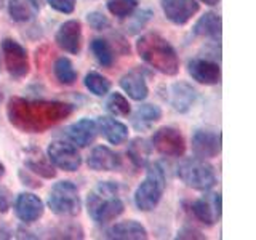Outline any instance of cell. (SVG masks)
Here are the masks:
<instances>
[{"mask_svg": "<svg viewBox=\"0 0 256 240\" xmlns=\"http://www.w3.org/2000/svg\"><path fill=\"white\" fill-rule=\"evenodd\" d=\"M98 134L96 122L92 118H80L77 122L70 124L64 130V136L74 144L76 148H86L94 141Z\"/></svg>", "mask_w": 256, "mask_h": 240, "instance_id": "obj_17", "label": "cell"}, {"mask_svg": "<svg viewBox=\"0 0 256 240\" xmlns=\"http://www.w3.org/2000/svg\"><path fill=\"white\" fill-rule=\"evenodd\" d=\"M152 148L165 157H182L186 152V141L180 130L162 126L152 136Z\"/></svg>", "mask_w": 256, "mask_h": 240, "instance_id": "obj_9", "label": "cell"}, {"mask_svg": "<svg viewBox=\"0 0 256 240\" xmlns=\"http://www.w3.org/2000/svg\"><path fill=\"white\" fill-rule=\"evenodd\" d=\"M178 178L186 184L188 188L196 190H210L216 184V174L213 166L205 158L192 157L186 158L178 165Z\"/></svg>", "mask_w": 256, "mask_h": 240, "instance_id": "obj_5", "label": "cell"}, {"mask_svg": "<svg viewBox=\"0 0 256 240\" xmlns=\"http://www.w3.org/2000/svg\"><path fill=\"white\" fill-rule=\"evenodd\" d=\"M122 90L130 96L134 101H144L149 94V86L146 78H144L142 72L140 69H134L126 72L125 76H122V78L118 80Z\"/></svg>", "mask_w": 256, "mask_h": 240, "instance_id": "obj_20", "label": "cell"}, {"mask_svg": "<svg viewBox=\"0 0 256 240\" xmlns=\"http://www.w3.org/2000/svg\"><path fill=\"white\" fill-rule=\"evenodd\" d=\"M4 4H5V0H0V8L4 6Z\"/></svg>", "mask_w": 256, "mask_h": 240, "instance_id": "obj_40", "label": "cell"}, {"mask_svg": "<svg viewBox=\"0 0 256 240\" xmlns=\"http://www.w3.org/2000/svg\"><path fill=\"white\" fill-rule=\"evenodd\" d=\"M2 98H4V94H2V92H0V101H2Z\"/></svg>", "mask_w": 256, "mask_h": 240, "instance_id": "obj_41", "label": "cell"}, {"mask_svg": "<svg viewBox=\"0 0 256 240\" xmlns=\"http://www.w3.org/2000/svg\"><path fill=\"white\" fill-rule=\"evenodd\" d=\"M196 100H197V90L188 82H176L168 88L166 101L180 114L189 112L192 106H194Z\"/></svg>", "mask_w": 256, "mask_h": 240, "instance_id": "obj_16", "label": "cell"}, {"mask_svg": "<svg viewBox=\"0 0 256 240\" xmlns=\"http://www.w3.org/2000/svg\"><path fill=\"white\" fill-rule=\"evenodd\" d=\"M8 196H5V190L0 189V212L5 213L8 210Z\"/></svg>", "mask_w": 256, "mask_h": 240, "instance_id": "obj_37", "label": "cell"}, {"mask_svg": "<svg viewBox=\"0 0 256 240\" xmlns=\"http://www.w3.org/2000/svg\"><path fill=\"white\" fill-rule=\"evenodd\" d=\"M90 218L98 224H108L124 213L125 205L118 197V186L112 181H101L86 198Z\"/></svg>", "mask_w": 256, "mask_h": 240, "instance_id": "obj_3", "label": "cell"}, {"mask_svg": "<svg viewBox=\"0 0 256 240\" xmlns=\"http://www.w3.org/2000/svg\"><path fill=\"white\" fill-rule=\"evenodd\" d=\"M86 21L88 24L96 29V30H104V29H108L110 28V21L108 20V16H104L102 13L100 12H92V13H88L86 14Z\"/></svg>", "mask_w": 256, "mask_h": 240, "instance_id": "obj_33", "label": "cell"}, {"mask_svg": "<svg viewBox=\"0 0 256 240\" xmlns=\"http://www.w3.org/2000/svg\"><path fill=\"white\" fill-rule=\"evenodd\" d=\"M136 52L140 58L154 70L164 76H176L180 72V58L173 45L157 32H148L138 38Z\"/></svg>", "mask_w": 256, "mask_h": 240, "instance_id": "obj_2", "label": "cell"}, {"mask_svg": "<svg viewBox=\"0 0 256 240\" xmlns=\"http://www.w3.org/2000/svg\"><path fill=\"white\" fill-rule=\"evenodd\" d=\"M4 174H5V165L0 162V180L4 178Z\"/></svg>", "mask_w": 256, "mask_h": 240, "instance_id": "obj_39", "label": "cell"}, {"mask_svg": "<svg viewBox=\"0 0 256 240\" xmlns=\"http://www.w3.org/2000/svg\"><path fill=\"white\" fill-rule=\"evenodd\" d=\"M160 6L165 18L176 26L188 24L200 10L197 0H160Z\"/></svg>", "mask_w": 256, "mask_h": 240, "instance_id": "obj_10", "label": "cell"}, {"mask_svg": "<svg viewBox=\"0 0 256 240\" xmlns=\"http://www.w3.org/2000/svg\"><path fill=\"white\" fill-rule=\"evenodd\" d=\"M108 10L112 16H117L120 20H126L128 16L138 10V2L136 0H109Z\"/></svg>", "mask_w": 256, "mask_h": 240, "instance_id": "obj_31", "label": "cell"}, {"mask_svg": "<svg viewBox=\"0 0 256 240\" xmlns=\"http://www.w3.org/2000/svg\"><path fill=\"white\" fill-rule=\"evenodd\" d=\"M76 0H48V5H50L53 10H56L58 13H64V14H70L76 10Z\"/></svg>", "mask_w": 256, "mask_h": 240, "instance_id": "obj_34", "label": "cell"}, {"mask_svg": "<svg viewBox=\"0 0 256 240\" xmlns=\"http://www.w3.org/2000/svg\"><path fill=\"white\" fill-rule=\"evenodd\" d=\"M74 108L62 101L26 100L13 96L6 104V117L21 133H44L68 118Z\"/></svg>", "mask_w": 256, "mask_h": 240, "instance_id": "obj_1", "label": "cell"}, {"mask_svg": "<svg viewBox=\"0 0 256 240\" xmlns=\"http://www.w3.org/2000/svg\"><path fill=\"white\" fill-rule=\"evenodd\" d=\"M86 165L93 172H117L122 166V158L108 146H96L88 156Z\"/></svg>", "mask_w": 256, "mask_h": 240, "instance_id": "obj_18", "label": "cell"}, {"mask_svg": "<svg viewBox=\"0 0 256 240\" xmlns=\"http://www.w3.org/2000/svg\"><path fill=\"white\" fill-rule=\"evenodd\" d=\"M188 72L202 85H218L221 82V68L218 62L206 58H192L188 62Z\"/></svg>", "mask_w": 256, "mask_h": 240, "instance_id": "obj_15", "label": "cell"}, {"mask_svg": "<svg viewBox=\"0 0 256 240\" xmlns=\"http://www.w3.org/2000/svg\"><path fill=\"white\" fill-rule=\"evenodd\" d=\"M2 53L5 60V68L13 78H22L29 74V56L28 50L20 42L13 38H4Z\"/></svg>", "mask_w": 256, "mask_h": 240, "instance_id": "obj_8", "label": "cell"}, {"mask_svg": "<svg viewBox=\"0 0 256 240\" xmlns=\"http://www.w3.org/2000/svg\"><path fill=\"white\" fill-rule=\"evenodd\" d=\"M48 206L58 216H76L80 213L82 202H80L78 189L72 181L56 182L48 196Z\"/></svg>", "mask_w": 256, "mask_h": 240, "instance_id": "obj_6", "label": "cell"}, {"mask_svg": "<svg viewBox=\"0 0 256 240\" xmlns=\"http://www.w3.org/2000/svg\"><path fill=\"white\" fill-rule=\"evenodd\" d=\"M106 237L116 240H144L148 238V230L141 222L128 220L120 221L112 228H109L106 232Z\"/></svg>", "mask_w": 256, "mask_h": 240, "instance_id": "obj_21", "label": "cell"}, {"mask_svg": "<svg viewBox=\"0 0 256 240\" xmlns=\"http://www.w3.org/2000/svg\"><path fill=\"white\" fill-rule=\"evenodd\" d=\"M192 214L205 226H214L221 218V194H205L190 204Z\"/></svg>", "mask_w": 256, "mask_h": 240, "instance_id": "obj_11", "label": "cell"}, {"mask_svg": "<svg viewBox=\"0 0 256 240\" xmlns=\"http://www.w3.org/2000/svg\"><path fill=\"white\" fill-rule=\"evenodd\" d=\"M126 154L130 157L134 166L142 168L146 166L149 162V156H150V144H148L146 140L142 138H136L130 144H128Z\"/></svg>", "mask_w": 256, "mask_h": 240, "instance_id": "obj_26", "label": "cell"}, {"mask_svg": "<svg viewBox=\"0 0 256 240\" xmlns=\"http://www.w3.org/2000/svg\"><path fill=\"white\" fill-rule=\"evenodd\" d=\"M14 213L26 224L38 221L45 213V205L38 196L32 192H21L14 200Z\"/></svg>", "mask_w": 256, "mask_h": 240, "instance_id": "obj_14", "label": "cell"}, {"mask_svg": "<svg viewBox=\"0 0 256 240\" xmlns=\"http://www.w3.org/2000/svg\"><path fill=\"white\" fill-rule=\"evenodd\" d=\"M46 157L48 160L60 170L64 172H77L80 165H82V157H80L77 148L72 142L66 141H52L48 144L46 149Z\"/></svg>", "mask_w": 256, "mask_h": 240, "instance_id": "obj_7", "label": "cell"}, {"mask_svg": "<svg viewBox=\"0 0 256 240\" xmlns=\"http://www.w3.org/2000/svg\"><path fill=\"white\" fill-rule=\"evenodd\" d=\"M166 188L165 172L160 164L154 162L148 166L144 181L134 192V205L140 212H152L160 204Z\"/></svg>", "mask_w": 256, "mask_h": 240, "instance_id": "obj_4", "label": "cell"}, {"mask_svg": "<svg viewBox=\"0 0 256 240\" xmlns=\"http://www.w3.org/2000/svg\"><path fill=\"white\" fill-rule=\"evenodd\" d=\"M222 138L220 132L197 130L192 134V150L198 158H213L221 154Z\"/></svg>", "mask_w": 256, "mask_h": 240, "instance_id": "obj_12", "label": "cell"}, {"mask_svg": "<svg viewBox=\"0 0 256 240\" xmlns=\"http://www.w3.org/2000/svg\"><path fill=\"white\" fill-rule=\"evenodd\" d=\"M24 165H26L28 172L34 173L37 176H42V178L52 180L56 176V170L53 164L45 157L40 149L36 148H29L26 150V157H24Z\"/></svg>", "mask_w": 256, "mask_h": 240, "instance_id": "obj_22", "label": "cell"}, {"mask_svg": "<svg viewBox=\"0 0 256 240\" xmlns=\"http://www.w3.org/2000/svg\"><path fill=\"white\" fill-rule=\"evenodd\" d=\"M54 42L61 50L70 54H78L82 50V24L77 20H69L62 22L56 30Z\"/></svg>", "mask_w": 256, "mask_h": 240, "instance_id": "obj_13", "label": "cell"}, {"mask_svg": "<svg viewBox=\"0 0 256 240\" xmlns=\"http://www.w3.org/2000/svg\"><path fill=\"white\" fill-rule=\"evenodd\" d=\"M84 82H85L86 90L93 93L94 96H106L110 92V82L104 76H101L100 72H94V70L88 72Z\"/></svg>", "mask_w": 256, "mask_h": 240, "instance_id": "obj_29", "label": "cell"}, {"mask_svg": "<svg viewBox=\"0 0 256 240\" xmlns=\"http://www.w3.org/2000/svg\"><path fill=\"white\" fill-rule=\"evenodd\" d=\"M202 4L208 5V6H214V5H218L220 4V0H200Z\"/></svg>", "mask_w": 256, "mask_h": 240, "instance_id": "obj_38", "label": "cell"}, {"mask_svg": "<svg viewBox=\"0 0 256 240\" xmlns=\"http://www.w3.org/2000/svg\"><path fill=\"white\" fill-rule=\"evenodd\" d=\"M92 53L94 54L96 61H98L101 66L104 68H110L114 64V48L112 45L104 38H93L92 40Z\"/></svg>", "mask_w": 256, "mask_h": 240, "instance_id": "obj_28", "label": "cell"}, {"mask_svg": "<svg viewBox=\"0 0 256 240\" xmlns=\"http://www.w3.org/2000/svg\"><path fill=\"white\" fill-rule=\"evenodd\" d=\"M162 118V109L156 104H141V106L133 112L132 125L136 132H149L154 124Z\"/></svg>", "mask_w": 256, "mask_h": 240, "instance_id": "obj_23", "label": "cell"}, {"mask_svg": "<svg viewBox=\"0 0 256 240\" xmlns=\"http://www.w3.org/2000/svg\"><path fill=\"white\" fill-rule=\"evenodd\" d=\"M20 178H21L22 184H28V186H30V188H40V186H42V182H38V180H36V178H30L29 173L28 172L24 173V170H20Z\"/></svg>", "mask_w": 256, "mask_h": 240, "instance_id": "obj_36", "label": "cell"}, {"mask_svg": "<svg viewBox=\"0 0 256 240\" xmlns=\"http://www.w3.org/2000/svg\"><path fill=\"white\" fill-rule=\"evenodd\" d=\"M176 238H205V236L202 232H198L196 229H190V228H184L181 230H178V236Z\"/></svg>", "mask_w": 256, "mask_h": 240, "instance_id": "obj_35", "label": "cell"}, {"mask_svg": "<svg viewBox=\"0 0 256 240\" xmlns=\"http://www.w3.org/2000/svg\"><path fill=\"white\" fill-rule=\"evenodd\" d=\"M150 10H141V12H134L133 14L128 16V22H126V30L130 32V34H134V32H138L140 29H142L146 26V22L150 20Z\"/></svg>", "mask_w": 256, "mask_h": 240, "instance_id": "obj_32", "label": "cell"}, {"mask_svg": "<svg viewBox=\"0 0 256 240\" xmlns=\"http://www.w3.org/2000/svg\"><path fill=\"white\" fill-rule=\"evenodd\" d=\"M96 128H98V133L102 134L104 140L110 144H116V146L128 140V126L114 117L109 116L100 117L96 120Z\"/></svg>", "mask_w": 256, "mask_h": 240, "instance_id": "obj_19", "label": "cell"}, {"mask_svg": "<svg viewBox=\"0 0 256 240\" xmlns=\"http://www.w3.org/2000/svg\"><path fill=\"white\" fill-rule=\"evenodd\" d=\"M221 16L218 13L208 12L198 18V21L192 28V34L202 38H212V40H220L221 38Z\"/></svg>", "mask_w": 256, "mask_h": 240, "instance_id": "obj_24", "label": "cell"}, {"mask_svg": "<svg viewBox=\"0 0 256 240\" xmlns=\"http://www.w3.org/2000/svg\"><path fill=\"white\" fill-rule=\"evenodd\" d=\"M106 109L114 117H128L132 114V106L122 93H110L106 101Z\"/></svg>", "mask_w": 256, "mask_h": 240, "instance_id": "obj_30", "label": "cell"}, {"mask_svg": "<svg viewBox=\"0 0 256 240\" xmlns=\"http://www.w3.org/2000/svg\"><path fill=\"white\" fill-rule=\"evenodd\" d=\"M8 13L16 22H29L37 16L38 5L36 0H8Z\"/></svg>", "mask_w": 256, "mask_h": 240, "instance_id": "obj_25", "label": "cell"}, {"mask_svg": "<svg viewBox=\"0 0 256 240\" xmlns=\"http://www.w3.org/2000/svg\"><path fill=\"white\" fill-rule=\"evenodd\" d=\"M54 77L62 85H74L77 80V70L74 69V64L66 56H61L53 64Z\"/></svg>", "mask_w": 256, "mask_h": 240, "instance_id": "obj_27", "label": "cell"}]
</instances>
